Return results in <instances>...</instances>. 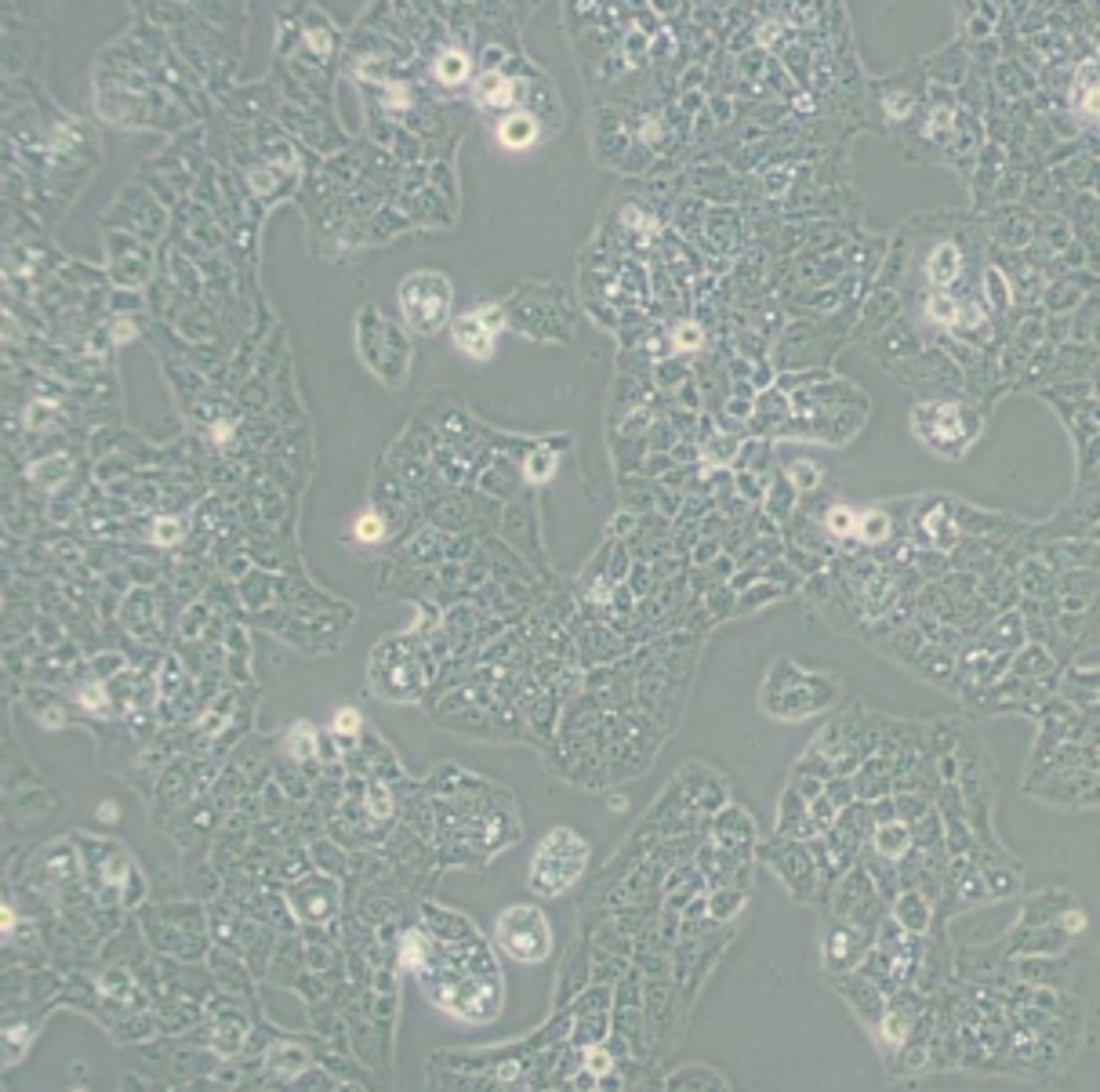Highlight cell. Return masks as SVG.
Wrapping results in <instances>:
<instances>
[{
  "label": "cell",
  "instance_id": "5b68a950",
  "mask_svg": "<svg viewBox=\"0 0 1100 1092\" xmlns=\"http://www.w3.org/2000/svg\"><path fill=\"white\" fill-rule=\"evenodd\" d=\"M473 102L487 113H509L516 102V87L505 73H498V69H483L473 84Z\"/></svg>",
  "mask_w": 1100,
  "mask_h": 1092
},
{
  "label": "cell",
  "instance_id": "7c38bea8",
  "mask_svg": "<svg viewBox=\"0 0 1100 1092\" xmlns=\"http://www.w3.org/2000/svg\"><path fill=\"white\" fill-rule=\"evenodd\" d=\"M399 951H404V965H407V969H422V962H425V955H429V940L414 929V932H407V937H404V947H399Z\"/></svg>",
  "mask_w": 1100,
  "mask_h": 1092
},
{
  "label": "cell",
  "instance_id": "4fadbf2b",
  "mask_svg": "<svg viewBox=\"0 0 1100 1092\" xmlns=\"http://www.w3.org/2000/svg\"><path fill=\"white\" fill-rule=\"evenodd\" d=\"M381 530H386V526H381V516H371V512H367V516H360V519H356V537H360V541H378V537H381Z\"/></svg>",
  "mask_w": 1100,
  "mask_h": 1092
},
{
  "label": "cell",
  "instance_id": "6da1fadb",
  "mask_svg": "<svg viewBox=\"0 0 1100 1092\" xmlns=\"http://www.w3.org/2000/svg\"><path fill=\"white\" fill-rule=\"evenodd\" d=\"M588 864V842L570 832V827H556L541 838L537 853L531 860V889L537 896H560L581 878Z\"/></svg>",
  "mask_w": 1100,
  "mask_h": 1092
},
{
  "label": "cell",
  "instance_id": "30bf717a",
  "mask_svg": "<svg viewBox=\"0 0 1100 1092\" xmlns=\"http://www.w3.org/2000/svg\"><path fill=\"white\" fill-rule=\"evenodd\" d=\"M959 273V258H955V248L952 243H940L937 254L930 258V276L933 284H948V279Z\"/></svg>",
  "mask_w": 1100,
  "mask_h": 1092
},
{
  "label": "cell",
  "instance_id": "5bb4252c",
  "mask_svg": "<svg viewBox=\"0 0 1100 1092\" xmlns=\"http://www.w3.org/2000/svg\"><path fill=\"white\" fill-rule=\"evenodd\" d=\"M360 722H363V719H360L356 708H342V712L335 715V730H338V733H360Z\"/></svg>",
  "mask_w": 1100,
  "mask_h": 1092
},
{
  "label": "cell",
  "instance_id": "3957f363",
  "mask_svg": "<svg viewBox=\"0 0 1100 1092\" xmlns=\"http://www.w3.org/2000/svg\"><path fill=\"white\" fill-rule=\"evenodd\" d=\"M494 940L509 958L516 962H545L552 951V926L545 919V911L534 904H516L505 907L498 914L494 926Z\"/></svg>",
  "mask_w": 1100,
  "mask_h": 1092
},
{
  "label": "cell",
  "instance_id": "8fae6325",
  "mask_svg": "<svg viewBox=\"0 0 1100 1092\" xmlns=\"http://www.w3.org/2000/svg\"><path fill=\"white\" fill-rule=\"evenodd\" d=\"M828 530H832L835 537L858 534V512H853V508H846V505H835L832 512H828Z\"/></svg>",
  "mask_w": 1100,
  "mask_h": 1092
},
{
  "label": "cell",
  "instance_id": "9c48e42d",
  "mask_svg": "<svg viewBox=\"0 0 1100 1092\" xmlns=\"http://www.w3.org/2000/svg\"><path fill=\"white\" fill-rule=\"evenodd\" d=\"M465 73H468V59L462 55V51H447V55L436 59V77H440L443 84H462Z\"/></svg>",
  "mask_w": 1100,
  "mask_h": 1092
},
{
  "label": "cell",
  "instance_id": "ba28073f",
  "mask_svg": "<svg viewBox=\"0 0 1100 1092\" xmlns=\"http://www.w3.org/2000/svg\"><path fill=\"white\" fill-rule=\"evenodd\" d=\"M897 914H901V926H908V929H927V922H930V907L919 893H904L897 904Z\"/></svg>",
  "mask_w": 1100,
  "mask_h": 1092
},
{
  "label": "cell",
  "instance_id": "9a60e30c",
  "mask_svg": "<svg viewBox=\"0 0 1100 1092\" xmlns=\"http://www.w3.org/2000/svg\"><path fill=\"white\" fill-rule=\"evenodd\" d=\"M676 342H679V348H694V342H701V330L697 327H683L676 334Z\"/></svg>",
  "mask_w": 1100,
  "mask_h": 1092
},
{
  "label": "cell",
  "instance_id": "7a4b0ae2",
  "mask_svg": "<svg viewBox=\"0 0 1100 1092\" xmlns=\"http://www.w3.org/2000/svg\"><path fill=\"white\" fill-rule=\"evenodd\" d=\"M450 302H454V291L443 273L418 269L404 276V284H399V312H404L407 327L418 334L440 330L450 316Z\"/></svg>",
  "mask_w": 1100,
  "mask_h": 1092
},
{
  "label": "cell",
  "instance_id": "52a82bcc",
  "mask_svg": "<svg viewBox=\"0 0 1100 1092\" xmlns=\"http://www.w3.org/2000/svg\"><path fill=\"white\" fill-rule=\"evenodd\" d=\"M908 845H912V832H908L904 824H883L879 832H876V850H879L883 857H889V860L904 857Z\"/></svg>",
  "mask_w": 1100,
  "mask_h": 1092
},
{
  "label": "cell",
  "instance_id": "8992f818",
  "mask_svg": "<svg viewBox=\"0 0 1100 1092\" xmlns=\"http://www.w3.org/2000/svg\"><path fill=\"white\" fill-rule=\"evenodd\" d=\"M541 138V124L534 120V113H523V110H512L498 120V142L505 149H531Z\"/></svg>",
  "mask_w": 1100,
  "mask_h": 1092
},
{
  "label": "cell",
  "instance_id": "277c9868",
  "mask_svg": "<svg viewBox=\"0 0 1100 1092\" xmlns=\"http://www.w3.org/2000/svg\"><path fill=\"white\" fill-rule=\"evenodd\" d=\"M505 327L501 309L498 305H480L473 312H465L462 320H454V345H458L465 356L473 360H491L494 352V334Z\"/></svg>",
  "mask_w": 1100,
  "mask_h": 1092
}]
</instances>
